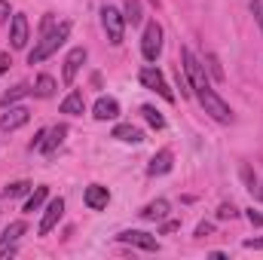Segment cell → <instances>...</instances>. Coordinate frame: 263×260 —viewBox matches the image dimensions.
I'll return each instance as SVG.
<instances>
[{
  "label": "cell",
  "instance_id": "6da1fadb",
  "mask_svg": "<svg viewBox=\"0 0 263 260\" xmlns=\"http://www.w3.org/2000/svg\"><path fill=\"white\" fill-rule=\"evenodd\" d=\"M70 37V22H62V25H55L49 34H43V40L28 52V65H40V62H46L52 52H59V46H65V40Z\"/></svg>",
  "mask_w": 263,
  "mask_h": 260
},
{
  "label": "cell",
  "instance_id": "7a4b0ae2",
  "mask_svg": "<svg viewBox=\"0 0 263 260\" xmlns=\"http://www.w3.org/2000/svg\"><path fill=\"white\" fill-rule=\"evenodd\" d=\"M196 98L202 101V107H205V114H211V120H217V123H233V110H230V104L211 89V83L205 86V89H199Z\"/></svg>",
  "mask_w": 263,
  "mask_h": 260
},
{
  "label": "cell",
  "instance_id": "3957f363",
  "mask_svg": "<svg viewBox=\"0 0 263 260\" xmlns=\"http://www.w3.org/2000/svg\"><path fill=\"white\" fill-rule=\"evenodd\" d=\"M101 25H104V34L114 46L123 43V34H126V15L117 9V6H104L101 9Z\"/></svg>",
  "mask_w": 263,
  "mask_h": 260
},
{
  "label": "cell",
  "instance_id": "277c9868",
  "mask_svg": "<svg viewBox=\"0 0 263 260\" xmlns=\"http://www.w3.org/2000/svg\"><path fill=\"white\" fill-rule=\"evenodd\" d=\"M138 80H141V86H144V89H153V92H156V95H162L168 104L175 101V92L168 89V83H165V77H162V70H159V67H153V65L141 67Z\"/></svg>",
  "mask_w": 263,
  "mask_h": 260
},
{
  "label": "cell",
  "instance_id": "5b68a950",
  "mask_svg": "<svg viewBox=\"0 0 263 260\" xmlns=\"http://www.w3.org/2000/svg\"><path fill=\"white\" fill-rule=\"evenodd\" d=\"M141 52H144L147 62L159 59V52H162V25L159 22H147L144 37H141Z\"/></svg>",
  "mask_w": 263,
  "mask_h": 260
},
{
  "label": "cell",
  "instance_id": "8992f818",
  "mask_svg": "<svg viewBox=\"0 0 263 260\" xmlns=\"http://www.w3.org/2000/svg\"><path fill=\"white\" fill-rule=\"evenodd\" d=\"M181 62H184V73H187V80H190V89L199 92V89H205L208 86V77H205V65L199 62L196 55L190 52V49H181Z\"/></svg>",
  "mask_w": 263,
  "mask_h": 260
},
{
  "label": "cell",
  "instance_id": "52a82bcc",
  "mask_svg": "<svg viewBox=\"0 0 263 260\" xmlns=\"http://www.w3.org/2000/svg\"><path fill=\"white\" fill-rule=\"evenodd\" d=\"M62 214H65V199L59 196V199H49V205H46V211H43V220H40V236H49L52 230H55V224L62 220Z\"/></svg>",
  "mask_w": 263,
  "mask_h": 260
},
{
  "label": "cell",
  "instance_id": "ba28073f",
  "mask_svg": "<svg viewBox=\"0 0 263 260\" xmlns=\"http://www.w3.org/2000/svg\"><path fill=\"white\" fill-rule=\"evenodd\" d=\"M9 46L12 49H25L28 46V18L22 12H12V22H9Z\"/></svg>",
  "mask_w": 263,
  "mask_h": 260
},
{
  "label": "cell",
  "instance_id": "9c48e42d",
  "mask_svg": "<svg viewBox=\"0 0 263 260\" xmlns=\"http://www.w3.org/2000/svg\"><path fill=\"white\" fill-rule=\"evenodd\" d=\"M86 46H77V49H70L65 59V70H62V80H65L67 86L77 80V73H80V67H83V62H86Z\"/></svg>",
  "mask_w": 263,
  "mask_h": 260
},
{
  "label": "cell",
  "instance_id": "30bf717a",
  "mask_svg": "<svg viewBox=\"0 0 263 260\" xmlns=\"http://www.w3.org/2000/svg\"><path fill=\"white\" fill-rule=\"evenodd\" d=\"M28 120H31V110H28V107H12V104H9L6 114L0 117V129L3 132H15V129H22Z\"/></svg>",
  "mask_w": 263,
  "mask_h": 260
},
{
  "label": "cell",
  "instance_id": "8fae6325",
  "mask_svg": "<svg viewBox=\"0 0 263 260\" xmlns=\"http://www.w3.org/2000/svg\"><path fill=\"white\" fill-rule=\"evenodd\" d=\"M120 242L138 245V248H144V251H159V242H156L150 233H144V230H126V233H120Z\"/></svg>",
  "mask_w": 263,
  "mask_h": 260
},
{
  "label": "cell",
  "instance_id": "7c38bea8",
  "mask_svg": "<svg viewBox=\"0 0 263 260\" xmlns=\"http://www.w3.org/2000/svg\"><path fill=\"white\" fill-rule=\"evenodd\" d=\"M83 202H86L92 211H101V208H107V202H110V190L101 187V184H92V187H86Z\"/></svg>",
  "mask_w": 263,
  "mask_h": 260
},
{
  "label": "cell",
  "instance_id": "4fadbf2b",
  "mask_svg": "<svg viewBox=\"0 0 263 260\" xmlns=\"http://www.w3.org/2000/svg\"><path fill=\"white\" fill-rule=\"evenodd\" d=\"M67 135V126L65 123H59V126H52V129H46V135H43V144H40V150L46 153V156H52L59 147H62V141H65Z\"/></svg>",
  "mask_w": 263,
  "mask_h": 260
},
{
  "label": "cell",
  "instance_id": "5bb4252c",
  "mask_svg": "<svg viewBox=\"0 0 263 260\" xmlns=\"http://www.w3.org/2000/svg\"><path fill=\"white\" fill-rule=\"evenodd\" d=\"M92 117L95 120H101V123H107V120H117L120 117V101L117 98H98L95 101V110H92Z\"/></svg>",
  "mask_w": 263,
  "mask_h": 260
},
{
  "label": "cell",
  "instance_id": "9a60e30c",
  "mask_svg": "<svg viewBox=\"0 0 263 260\" xmlns=\"http://www.w3.org/2000/svg\"><path fill=\"white\" fill-rule=\"evenodd\" d=\"M172 165H175V153L165 147V150H159V153L150 159L147 175H153V178H156V175H168V172H172Z\"/></svg>",
  "mask_w": 263,
  "mask_h": 260
},
{
  "label": "cell",
  "instance_id": "2e32d148",
  "mask_svg": "<svg viewBox=\"0 0 263 260\" xmlns=\"http://www.w3.org/2000/svg\"><path fill=\"white\" fill-rule=\"evenodd\" d=\"M168 211H172L168 199H156V202H150V205L141 208V217H144V220H165Z\"/></svg>",
  "mask_w": 263,
  "mask_h": 260
},
{
  "label": "cell",
  "instance_id": "e0dca14e",
  "mask_svg": "<svg viewBox=\"0 0 263 260\" xmlns=\"http://www.w3.org/2000/svg\"><path fill=\"white\" fill-rule=\"evenodd\" d=\"M114 138L123 141V144H141V141H144V132L138 129V126H132V123H120V126L114 129Z\"/></svg>",
  "mask_w": 263,
  "mask_h": 260
},
{
  "label": "cell",
  "instance_id": "ac0fdd59",
  "mask_svg": "<svg viewBox=\"0 0 263 260\" xmlns=\"http://www.w3.org/2000/svg\"><path fill=\"white\" fill-rule=\"evenodd\" d=\"M86 110V101H83V92H70L65 101H62V114H70V117H80Z\"/></svg>",
  "mask_w": 263,
  "mask_h": 260
},
{
  "label": "cell",
  "instance_id": "d6986e66",
  "mask_svg": "<svg viewBox=\"0 0 263 260\" xmlns=\"http://www.w3.org/2000/svg\"><path fill=\"white\" fill-rule=\"evenodd\" d=\"M55 89H59V86H55V80H52L49 73H40L37 83H34V95H37V98H52Z\"/></svg>",
  "mask_w": 263,
  "mask_h": 260
},
{
  "label": "cell",
  "instance_id": "ffe728a7",
  "mask_svg": "<svg viewBox=\"0 0 263 260\" xmlns=\"http://www.w3.org/2000/svg\"><path fill=\"white\" fill-rule=\"evenodd\" d=\"M31 92H34V89H31L28 83H18V86H12L9 92H3V98H0V104H3V107H9V104H15L18 98H25V95H31Z\"/></svg>",
  "mask_w": 263,
  "mask_h": 260
},
{
  "label": "cell",
  "instance_id": "44dd1931",
  "mask_svg": "<svg viewBox=\"0 0 263 260\" xmlns=\"http://www.w3.org/2000/svg\"><path fill=\"white\" fill-rule=\"evenodd\" d=\"M25 230H28V227H25V220H12V224L3 230V236H0V239H3V245H15V242L25 236Z\"/></svg>",
  "mask_w": 263,
  "mask_h": 260
},
{
  "label": "cell",
  "instance_id": "7402d4cb",
  "mask_svg": "<svg viewBox=\"0 0 263 260\" xmlns=\"http://www.w3.org/2000/svg\"><path fill=\"white\" fill-rule=\"evenodd\" d=\"M123 15H126V25H141V0H126V9H123Z\"/></svg>",
  "mask_w": 263,
  "mask_h": 260
},
{
  "label": "cell",
  "instance_id": "603a6c76",
  "mask_svg": "<svg viewBox=\"0 0 263 260\" xmlns=\"http://www.w3.org/2000/svg\"><path fill=\"white\" fill-rule=\"evenodd\" d=\"M141 114H144V120H147V123H150L153 129H162V126H165V117H162V114H159L156 107L144 104V107H141Z\"/></svg>",
  "mask_w": 263,
  "mask_h": 260
},
{
  "label": "cell",
  "instance_id": "cb8c5ba5",
  "mask_svg": "<svg viewBox=\"0 0 263 260\" xmlns=\"http://www.w3.org/2000/svg\"><path fill=\"white\" fill-rule=\"evenodd\" d=\"M46 196H49V190H46V187H37L34 193L28 196V202H25V211H37V208L46 202Z\"/></svg>",
  "mask_w": 263,
  "mask_h": 260
},
{
  "label": "cell",
  "instance_id": "d4e9b609",
  "mask_svg": "<svg viewBox=\"0 0 263 260\" xmlns=\"http://www.w3.org/2000/svg\"><path fill=\"white\" fill-rule=\"evenodd\" d=\"M28 190H31V184H28V181H15V184H9V187H6V196H25Z\"/></svg>",
  "mask_w": 263,
  "mask_h": 260
},
{
  "label": "cell",
  "instance_id": "484cf974",
  "mask_svg": "<svg viewBox=\"0 0 263 260\" xmlns=\"http://www.w3.org/2000/svg\"><path fill=\"white\" fill-rule=\"evenodd\" d=\"M205 59H208V67H211L214 80H223V67H220V62H217V55H214V52H208Z\"/></svg>",
  "mask_w": 263,
  "mask_h": 260
},
{
  "label": "cell",
  "instance_id": "4316f807",
  "mask_svg": "<svg viewBox=\"0 0 263 260\" xmlns=\"http://www.w3.org/2000/svg\"><path fill=\"white\" fill-rule=\"evenodd\" d=\"M236 214H239V211H236V205H233V202H223V205L217 208V217H220V220H227V217H236Z\"/></svg>",
  "mask_w": 263,
  "mask_h": 260
},
{
  "label": "cell",
  "instance_id": "83f0119b",
  "mask_svg": "<svg viewBox=\"0 0 263 260\" xmlns=\"http://www.w3.org/2000/svg\"><path fill=\"white\" fill-rule=\"evenodd\" d=\"M251 15H254V22L260 25V31H263V0H251Z\"/></svg>",
  "mask_w": 263,
  "mask_h": 260
},
{
  "label": "cell",
  "instance_id": "f1b7e54d",
  "mask_svg": "<svg viewBox=\"0 0 263 260\" xmlns=\"http://www.w3.org/2000/svg\"><path fill=\"white\" fill-rule=\"evenodd\" d=\"M9 15H12V12H9V0H0V25L9 22Z\"/></svg>",
  "mask_w": 263,
  "mask_h": 260
},
{
  "label": "cell",
  "instance_id": "f546056e",
  "mask_svg": "<svg viewBox=\"0 0 263 260\" xmlns=\"http://www.w3.org/2000/svg\"><path fill=\"white\" fill-rule=\"evenodd\" d=\"M52 28H55V15H52V12H49V15H46V18H43V28H40V31H43V34H49V31H52Z\"/></svg>",
  "mask_w": 263,
  "mask_h": 260
},
{
  "label": "cell",
  "instance_id": "4dcf8cb0",
  "mask_svg": "<svg viewBox=\"0 0 263 260\" xmlns=\"http://www.w3.org/2000/svg\"><path fill=\"white\" fill-rule=\"evenodd\" d=\"M12 65V59H9V52H0V73H6Z\"/></svg>",
  "mask_w": 263,
  "mask_h": 260
},
{
  "label": "cell",
  "instance_id": "1f68e13d",
  "mask_svg": "<svg viewBox=\"0 0 263 260\" xmlns=\"http://www.w3.org/2000/svg\"><path fill=\"white\" fill-rule=\"evenodd\" d=\"M175 230H181V220H165L162 224V233H175Z\"/></svg>",
  "mask_w": 263,
  "mask_h": 260
},
{
  "label": "cell",
  "instance_id": "d6a6232c",
  "mask_svg": "<svg viewBox=\"0 0 263 260\" xmlns=\"http://www.w3.org/2000/svg\"><path fill=\"white\" fill-rule=\"evenodd\" d=\"M211 230H214L211 224H199V227H196V236H199V239H202V236H211Z\"/></svg>",
  "mask_w": 263,
  "mask_h": 260
},
{
  "label": "cell",
  "instance_id": "836d02e7",
  "mask_svg": "<svg viewBox=\"0 0 263 260\" xmlns=\"http://www.w3.org/2000/svg\"><path fill=\"white\" fill-rule=\"evenodd\" d=\"M248 220H251V224H257V227H263V214H260V211H254V208L248 211Z\"/></svg>",
  "mask_w": 263,
  "mask_h": 260
},
{
  "label": "cell",
  "instance_id": "e575fe53",
  "mask_svg": "<svg viewBox=\"0 0 263 260\" xmlns=\"http://www.w3.org/2000/svg\"><path fill=\"white\" fill-rule=\"evenodd\" d=\"M245 248H263V239H245Z\"/></svg>",
  "mask_w": 263,
  "mask_h": 260
},
{
  "label": "cell",
  "instance_id": "d590c367",
  "mask_svg": "<svg viewBox=\"0 0 263 260\" xmlns=\"http://www.w3.org/2000/svg\"><path fill=\"white\" fill-rule=\"evenodd\" d=\"M260 196H263V190H260Z\"/></svg>",
  "mask_w": 263,
  "mask_h": 260
}]
</instances>
